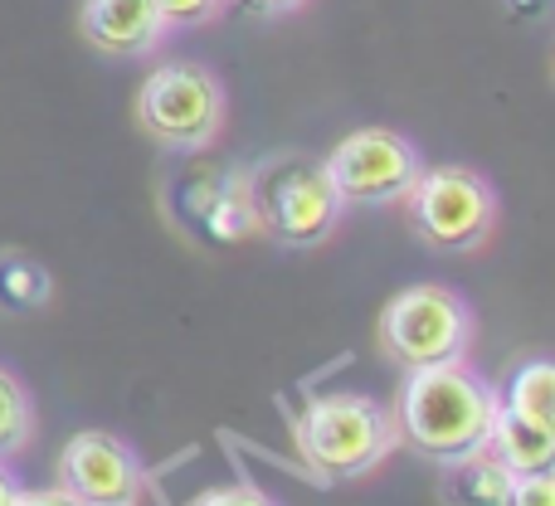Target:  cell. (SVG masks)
Returning <instances> with one entry per match:
<instances>
[{
	"instance_id": "6da1fadb",
	"label": "cell",
	"mask_w": 555,
	"mask_h": 506,
	"mask_svg": "<svg viewBox=\"0 0 555 506\" xmlns=\"http://www.w3.org/2000/svg\"><path fill=\"white\" fill-rule=\"evenodd\" d=\"M390 410H395V424H400L404 449L420 453L434 468H453V463H468L478 453H488L502 394L468 361L424 365V371H404Z\"/></svg>"
},
{
	"instance_id": "7a4b0ae2",
	"label": "cell",
	"mask_w": 555,
	"mask_h": 506,
	"mask_svg": "<svg viewBox=\"0 0 555 506\" xmlns=\"http://www.w3.org/2000/svg\"><path fill=\"white\" fill-rule=\"evenodd\" d=\"M293 449L312 482L351 488L380 472L404 443L390 404L361 390H332L307 394L302 410L293 414Z\"/></svg>"
},
{
	"instance_id": "3957f363",
	"label": "cell",
	"mask_w": 555,
	"mask_h": 506,
	"mask_svg": "<svg viewBox=\"0 0 555 506\" xmlns=\"http://www.w3.org/2000/svg\"><path fill=\"white\" fill-rule=\"evenodd\" d=\"M478 341V312L449 283H414L400 287L375 316V346L400 371L424 365H459Z\"/></svg>"
},
{
	"instance_id": "277c9868",
	"label": "cell",
	"mask_w": 555,
	"mask_h": 506,
	"mask_svg": "<svg viewBox=\"0 0 555 506\" xmlns=\"http://www.w3.org/2000/svg\"><path fill=\"white\" fill-rule=\"evenodd\" d=\"M249 200L259 234L283 249H322L346 220V205L326 176L322 156L278 152L249 176Z\"/></svg>"
},
{
	"instance_id": "5b68a950",
	"label": "cell",
	"mask_w": 555,
	"mask_h": 506,
	"mask_svg": "<svg viewBox=\"0 0 555 506\" xmlns=\"http://www.w3.org/2000/svg\"><path fill=\"white\" fill-rule=\"evenodd\" d=\"M404 220H410L414 239L429 244L439 254H478L498 234V185L482 171L459 161L424 166L414 191L404 195Z\"/></svg>"
},
{
	"instance_id": "8992f818",
	"label": "cell",
	"mask_w": 555,
	"mask_h": 506,
	"mask_svg": "<svg viewBox=\"0 0 555 506\" xmlns=\"http://www.w3.org/2000/svg\"><path fill=\"white\" fill-rule=\"evenodd\" d=\"M137 127L166 152H210L224 137L230 98L215 68L205 64H156L137 88Z\"/></svg>"
},
{
	"instance_id": "52a82bcc",
	"label": "cell",
	"mask_w": 555,
	"mask_h": 506,
	"mask_svg": "<svg viewBox=\"0 0 555 506\" xmlns=\"http://www.w3.org/2000/svg\"><path fill=\"white\" fill-rule=\"evenodd\" d=\"M322 166L346 210H390L414 191L424 156L395 127H356L322 156Z\"/></svg>"
},
{
	"instance_id": "ba28073f",
	"label": "cell",
	"mask_w": 555,
	"mask_h": 506,
	"mask_svg": "<svg viewBox=\"0 0 555 506\" xmlns=\"http://www.w3.org/2000/svg\"><path fill=\"white\" fill-rule=\"evenodd\" d=\"M54 488L78 506H146L152 478L127 439L107 429H83L59 449Z\"/></svg>"
},
{
	"instance_id": "9c48e42d",
	"label": "cell",
	"mask_w": 555,
	"mask_h": 506,
	"mask_svg": "<svg viewBox=\"0 0 555 506\" xmlns=\"http://www.w3.org/2000/svg\"><path fill=\"white\" fill-rule=\"evenodd\" d=\"M78 35L103 59H152L171 39V25L152 0H83Z\"/></svg>"
},
{
	"instance_id": "30bf717a",
	"label": "cell",
	"mask_w": 555,
	"mask_h": 506,
	"mask_svg": "<svg viewBox=\"0 0 555 506\" xmlns=\"http://www.w3.org/2000/svg\"><path fill=\"white\" fill-rule=\"evenodd\" d=\"M488 453L512 472V478L555 472V429H541V424L521 419V414L498 410V424H492Z\"/></svg>"
},
{
	"instance_id": "8fae6325",
	"label": "cell",
	"mask_w": 555,
	"mask_h": 506,
	"mask_svg": "<svg viewBox=\"0 0 555 506\" xmlns=\"http://www.w3.org/2000/svg\"><path fill=\"white\" fill-rule=\"evenodd\" d=\"M507 502H512V472L492 453L443 468V506H507Z\"/></svg>"
},
{
	"instance_id": "7c38bea8",
	"label": "cell",
	"mask_w": 555,
	"mask_h": 506,
	"mask_svg": "<svg viewBox=\"0 0 555 506\" xmlns=\"http://www.w3.org/2000/svg\"><path fill=\"white\" fill-rule=\"evenodd\" d=\"M54 302V277L39 258L5 249L0 254V312L10 316H29V312H44Z\"/></svg>"
},
{
	"instance_id": "4fadbf2b",
	"label": "cell",
	"mask_w": 555,
	"mask_h": 506,
	"mask_svg": "<svg viewBox=\"0 0 555 506\" xmlns=\"http://www.w3.org/2000/svg\"><path fill=\"white\" fill-rule=\"evenodd\" d=\"M502 410L521 414V419L555 429V361H521L507 375V385H498Z\"/></svg>"
},
{
	"instance_id": "5bb4252c",
	"label": "cell",
	"mask_w": 555,
	"mask_h": 506,
	"mask_svg": "<svg viewBox=\"0 0 555 506\" xmlns=\"http://www.w3.org/2000/svg\"><path fill=\"white\" fill-rule=\"evenodd\" d=\"M35 433H39L35 394H29V385L15 371L0 365V458H10V463L25 458L35 449Z\"/></svg>"
},
{
	"instance_id": "9a60e30c",
	"label": "cell",
	"mask_w": 555,
	"mask_h": 506,
	"mask_svg": "<svg viewBox=\"0 0 555 506\" xmlns=\"http://www.w3.org/2000/svg\"><path fill=\"white\" fill-rule=\"evenodd\" d=\"M156 10H162V20L171 25V35L176 29H205V25H215V20L230 10V0H152Z\"/></svg>"
},
{
	"instance_id": "2e32d148",
	"label": "cell",
	"mask_w": 555,
	"mask_h": 506,
	"mask_svg": "<svg viewBox=\"0 0 555 506\" xmlns=\"http://www.w3.org/2000/svg\"><path fill=\"white\" fill-rule=\"evenodd\" d=\"M191 506H283V502L269 497L263 488H254V482H224V488H205Z\"/></svg>"
},
{
	"instance_id": "e0dca14e",
	"label": "cell",
	"mask_w": 555,
	"mask_h": 506,
	"mask_svg": "<svg viewBox=\"0 0 555 506\" xmlns=\"http://www.w3.org/2000/svg\"><path fill=\"white\" fill-rule=\"evenodd\" d=\"M507 506H555V472L512 478V502Z\"/></svg>"
},
{
	"instance_id": "ac0fdd59",
	"label": "cell",
	"mask_w": 555,
	"mask_h": 506,
	"mask_svg": "<svg viewBox=\"0 0 555 506\" xmlns=\"http://www.w3.org/2000/svg\"><path fill=\"white\" fill-rule=\"evenodd\" d=\"M230 5L249 10L254 20H287V15H297L307 0H230Z\"/></svg>"
},
{
	"instance_id": "d6986e66",
	"label": "cell",
	"mask_w": 555,
	"mask_h": 506,
	"mask_svg": "<svg viewBox=\"0 0 555 506\" xmlns=\"http://www.w3.org/2000/svg\"><path fill=\"white\" fill-rule=\"evenodd\" d=\"M15 506H78L74 497H64V492H59V488H35V492H20V497H15Z\"/></svg>"
},
{
	"instance_id": "ffe728a7",
	"label": "cell",
	"mask_w": 555,
	"mask_h": 506,
	"mask_svg": "<svg viewBox=\"0 0 555 506\" xmlns=\"http://www.w3.org/2000/svg\"><path fill=\"white\" fill-rule=\"evenodd\" d=\"M20 472H15V463L10 458H0V506H15V497H20Z\"/></svg>"
},
{
	"instance_id": "44dd1931",
	"label": "cell",
	"mask_w": 555,
	"mask_h": 506,
	"mask_svg": "<svg viewBox=\"0 0 555 506\" xmlns=\"http://www.w3.org/2000/svg\"><path fill=\"white\" fill-rule=\"evenodd\" d=\"M551 78H555V59H551Z\"/></svg>"
}]
</instances>
